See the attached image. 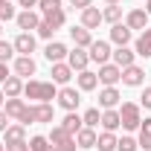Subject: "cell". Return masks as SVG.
<instances>
[{"label":"cell","instance_id":"836d02e7","mask_svg":"<svg viewBox=\"0 0 151 151\" xmlns=\"http://www.w3.org/2000/svg\"><path fill=\"white\" fill-rule=\"evenodd\" d=\"M99 119H102L99 108H90V111H84V116H81V122H84L87 128H96V125H99Z\"/></svg>","mask_w":151,"mask_h":151},{"label":"cell","instance_id":"484cf974","mask_svg":"<svg viewBox=\"0 0 151 151\" xmlns=\"http://www.w3.org/2000/svg\"><path fill=\"white\" fill-rule=\"evenodd\" d=\"M99 23H102V12H99L96 6H87V9L81 12V26H84V29H96Z\"/></svg>","mask_w":151,"mask_h":151},{"label":"cell","instance_id":"8992f818","mask_svg":"<svg viewBox=\"0 0 151 151\" xmlns=\"http://www.w3.org/2000/svg\"><path fill=\"white\" fill-rule=\"evenodd\" d=\"M99 81L105 84V87H113L116 81H122V67H116V64H99Z\"/></svg>","mask_w":151,"mask_h":151},{"label":"cell","instance_id":"4fadbf2b","mask_svg":"<svg viewBox=\"0 0 151 151\" xmlns=\"http://www.w3.org/2000/svg\"><path fill=\"white\" fill-rule=\"evenodd\" d=\"M15 20H18V26L23 29V32H29V29H38V26H41V18H38V12H32V9H23L20 15H15Z\"/></svg>","mask_w":151,"mask_h":151},{"label":"cell","instance_id":"ac0fdd59","mask_svg":"<svg viewBox=\"0 0 151 151\" xmlns=\"http://www.w3.org/2000/svg\"><path fill=\"white\" fill-rule=\"evenodd\" d=\"M15 76H35V58L32 55H18L15 58Z\"/></svg>","mask_w":151,"mask_h":151},{"label":"cell","instance_id":"277c9868","mask_svg":"<svg viewBox=\"0 0 151 151\" xmlns=\"http://www.w3.org/2000/svg\"><path fill=\"white\" fill-rule=\"evenodd\" d=\"M119 122H122L125 131H137L139 122H142L139 105H137V102H122V108H119Z\"/></svg>","mask_w":151,"mask_h":151},{"label":"cell","instance_id":"ee69618b","mask_svg":"<svg viewBox=\"0 0 151 151\" xmlns=\"http://www.w3.org/2000/svg\"><path fill=\"white\" fill-rule=\"evenodd\" d=\"M23 9H32V6H38V0H18Z\"/></svg>","mask_w":151,"mask_h":151},{"label":"cell","instance_id":"c3c4849f","mask_svg":"<svg viewBox=\"0 0 151 151\" xmlns=\"http://www.w3.org/2000/svg\"><path fill=\"white\" fill-rule=\"evenodd\" d=\"M0 151H6V145H3V142H0Z\"/></svg>","mask_w":151,"mask_h":151},{"label":"cell","instance_id":"6da1fadb","mask_svg":"<svg viewBox=\"0 0 151 151\" xmlns=\"http://www.w3.org/2000/svg\"><path fill=\"white\" fill-rule=\"evenodd\" d=\"M23 96L35 99V102H52L58 96V90H55V81H38V78H32V81L23 84Z\"/></svg>","mask_w":151,"mask_h":151},{"label":"cell","instance_id":"d6986e66","mask_svg":"<svg viewBox=\"0 0 151 151\" xmlns=\"http://www.w3.org/2000/svg\"><path fill=\"white\" fill-rule=\"evenodd\" d=\"M3 111H6V116H9V119H20V116H23V111H26V102H23V99H6V102H3Z\"/></svg>","mask_w":151,"mask_h":151},{"label":"cell","instance_id":"9c48e42d","mask_svg":"<svg viewBox=\"0 0 151 151\" xmlns=\"http://www.w3.org/2000/svg\"><path fill=\"white\" fill-rule=\"evenodd\" d=\"M87 50H90V61H96V64H108V58L113 55L108 41H93Z\"/></svg>","mask_w":151,"mask_h":151},{"label":"cell","instance_id":"ffe728a7","mask_svg":"<svg viewBox=\"0 0 151 151\" xmlns=\"http://www.w3.org/2000/svg\"><path fill=\"white\" fill-rule=\"evenodd\" d=\"M26 139V125H9L6 131H3V145H9V142H23Z\"/></svg>","mask_w":151,"mask_h":151},{"label":"cell","instance_id":"8fae6325","mask_svg":"<svg viewBox=\"0 0 151 151\" xmlns=\"http://www.w3.org/2000/svg\"><path fill=\"white\" fill-rule=\"evenodd\" d=\"M67 52H70V50H67L61 41H50V44H47V50H44V58H47L50 64H55V61H64Z\"/></svg>","mask_w":151,"mask_h":151},{"label":"cell","instance_id":"603a6c76","mask_svg":"<svg viewBox=\"0 0 151 151\" xmlns=\"http://www.w3.org/2000/svg\"><path fill=\"white\" fill-rule=\"evenodd\" d=\"M70 38H73L76 47H84V50L93 44V35H90V29H84V26H73V29H70Z\"/></svg>","mask_w":151,"mask_h":151},{"label":"cell","instance_id":"7a4b0ae2","mask_svg":"<svg viewBox=\"0 0 151 151\" xmlns=\"http://www.w3.org/2000/svg\"><path fill=\"white\" fill-rule=\"evenodd\" d=\"M52 105L50 102H38V105H26V111L18 122L20 125H32V122H52Z\"/></svg>","mask_w":151,"mask_h":151},{"label":"cell","instance_id":"f546056e","mask_svg":"<svg viewBox=\"0 0 151 151\" xmlns=\"http://www.w3.org/2000/svg\"><path fill=\"white\" fill-rule=\"evenodd\" d=\"M76 81H78V90H96V84H99V76L90 73V70H81V73L76 76Z\"/></svg>","mask_w":151,"mask_h":151},{"label":"cell","instance_id":"7c38bea8","mask_svg":"<svg viewBox=\"0 0 151 151\" xmlns=\"http://www.w3.org/2000/svg\"><path fill=\"white\" fill-rule=\"evenodd\" d=\"M142 78H145V70H142V67H137V64H131V67H125V70H122V84H128V87H139V84H142Z\"/></svg>","mask_w":151,"mask_h":151},{"label":"cell","instance_id":"9a60e30c","mask_svg":"<svg viewBox=\"0 0 151 151\" xmlns=\"http://www.w3.org/2000/svg\"><path fill=\"white\" fill-rule=\"evenodd\" d=\"M50 76H52V81H55V84H67V81L73 78V67H70L67 61H55Z\"/></svg>","mask_w":151,"mask_h":151},{"label":"cell","instance_id":"d590c367","mask_svg":"<svg viewBox=\"0 0 151 151\" xmlns=\"http://www.w3.org/2000/svg\"><path fill=\"white\" fill-rule=\"evenodd\" d=\"M12 55H15V44H9V41H3V38H0V61L6 64Z\"/></svg>","mask_w":151,"mask_h":151},{"label":"cell","instance_id":"b9f144b4","mask_svg":"<svg viewBox=\"0 0 151 151\" xmlns=\"http://www.w3.org/2000/svg\"><path fill=\"white\" fill-rule=\"evenodd\" d=\"M9 128V116H6V111L0 108V131H6Z\"/></svg>","mask_w":151,"mask_h":151},{"label":"cell","instance_id":"4dcf8cb0","mask_svg":"<svg viewBox=\"0 0 151 151\" xmlns=\"http://www.w3.org/2000/svg\"><path fill=\"white\" fill-rule=\"evenodd\" d=\"M116 137H113V131H102L99 137H96V148L99 151H116Z\"/></svg>","mask_w":151,"mask_h":151},{"label":"cell","instance_id":"e575fe53","mask_svg":"<svg viewBox=\"0 0 151 151\" xmlns=\"http://www.w3.org/2000/svg\"><path fill=\"white\" fill-rule=\"evenodd\" d=\"M139 148V142L134 139V137H122L119 142H116V151H137Z\"/></svg>","mask_w":151,"mask_h":151},{"label":"cell","instance_id":"60d3db41","mask_svg":"<svg viewBox=\"0 0 151 151\" xmlns=\"http://www.w3.org/2000/svg\"><path fill=\"white\" fill-rule=\"evenodd\" d=\"M70 3H73L76 9H81V12H84L87 6H93V0H70Z\"/></svg>","mask_w":151,"mask_h":151},{"label":"cell","instance_id":"681fc988","mask_svg":"<svg viewBox=\"0 0 151 151\" xmlns=\"http://www.w3.org/2000/svg\"><path fill=\"white\" fill-rule=\"evenodd\" d=\"M0 32H3V29H0Z\"/></svg>","mask_w":151,"mask_h":151},{"label":"cell","instance_id":"e0dca14e","mask_svg":"<svg viewBox=\"0 0 151 151\" xmlns=\"http://www.w3.org/2000/svg\"><path fill=\"white\" fill-rule=\"evenodd\" d=\"M23 93V78L20 76H9L6 81H3V96L6 99H18Z\"/></svg>","mask_w":151,"mask_h":151},{"label":"cell","instance_id":"ab89813d","mask_svg":"<svg viewBox=\"0 0 151 151\" xmlns=\"http://www.w3.org/2000/svg\"><path fill=\"white\" fill-rule=\"evenodd\" d=\"M139 99H142L139 105H142L145 111H151V87H145V90H142V96H139Z\"/></svg>","mask_w":151,"mask_h":151},{"label":"cell","instance_id":"f6af8a7d","mask_svg":"<svg viewBox=\"0 0 151 151\" xmlns=\"http://www.w3.org/2000/svg\"><path fill=\"white\" fill-rule=\"evenodd\" d=\"M105 3H108V6H119L122 0H105Z\"/></svg>","mask_w":151,"mask_h":151},{"label":"cell","instance_id":"cb8c5ba5","mask_svg":"<svg viewBox=\"0 0 151 151\" xmlns=\"http://www.w3.org/2000/svg\"><path fill=\"white\" fill-rule=\"evenodd\" d=\"M119 99H122V96H119V90H116V87H105V90L99 93V105H102L105 111H111V108H116V105H119Z\"/></svg>","mask_w":151,"mask_h":151},{"label":"cell","instance_id":"74e56055","mask_svg":"<svg viewBox=\"0 0 151 151\" xmlns=\"http://www.w3.org/2000/svg\"><path fill=\"white\" fill-rule=\"evenodd\" d=\"M38 9L47 15V12H52V9H61V0H38Z\"/></svg>","mask_w":151,"mask_h":151},{"label":"cell","instance_id":"44dd1931","mask_svg":"<svg viewBox=\"0 0 151 151\" xmlns=\"http://www.w3.org/2000/svg\"><path fill=\"white\" fill-rule=\"evenodd\" d=\"M96 137H99V134H96L93 128L84 125L81 131L76 134V145H78V148H96Z\"/></svg>","mask_w":151,"mask_h":151},{"label":"cell","instance_id":"7402d4cb","mask_svg":"<svg viewBox=\"0 0 151 151\" xmlns=\"http://www.w3.org/2000/svg\"><path fill=\"white\" fill-rule=\"evenodd\" d=\"M134 58H137L134 50H128V47H116V52H113V64L125 70V67H131V64H134Z\"/></svg>","mask_w":151,"mask_h":151},{"label":"cell","instance_id":"8d00e7d4","mask_svg":"<svg viewBox=\"0 0 151 151\" xmlns=\"http://www.w3.org/2000/svg\"><path fill=\"white\" fill-rule=\"evenodd\" d=\"M15 18V6L9 0H0V20H12Z\"/></svg>","mask_w":151,"mask_h":151},{"label":"cell","instance_id":"f1b7e54d","mask_svg":"<svg viewBox=\"0 0 151 151\" xmlns=\"http://www.w3.org/2000/svg\"><path fill=\"white\" fill-rule=\"evenodd\" d=\"M137 131H139V139H137V142H139V148H142V151H151V119H148V116L139 122V128H137Z\"/></svg>","mask_w":151,"mask_h":151},{"label":"cell","instance_id":"52a82bcc","mask_svg":"<svg viewBox=\"0 0 151 151\" xmlns=\"http://www.w3.org/2000/svg\"><path fill=\"white\" fill-rule=\"evenodd\" d=\"M67 64L73 67V73H76V70L81 73V70H87V64H90V52H87L84 47H76V50L67 52Z\"/></svg>","mask_w":151,"mask_h":151},{"label":"cell","instance_id":"d6a6232c","mask_svg":"<svg viewBox=\"0 0 151 151\" xmlns=\"http://www.w3.org/2000/svg\"><path fill=\"white\" fill-rule=\"evenodd\" d=\"M119 18H122V6H108L105 12H102V20H108V23H119Z\"/></svg>","mask_w":151,"mask_h":151},{"label":"cell","instance_id":"7bdbcfd3","mask_svg":"<svg viewBox=\"0 0 151 151\" xmlns=\"http://www.w3.org/2000/svg\"><path fill=\"white\" fill-rule=\"evenodd\" d=\"M6 78H9V67H6V64H3V61H0V84H3V81H6Z\"/></svg>","mask_w":151,"mask_h":151},{"label":"cell","instance_id":"bcb514c9","mask_svg":"<svg viewBox=\"0 0 151 151\" xmlns=\"http://www.w3.org/2000/svg\"><path fill=\"white\" fill-rule=\"evenodd\" d=\"M145 12H148V15H151V0H145Z\"/></svg>","mask_w":151,"mask_h":151},{"label":"cell","instance_id":"d4e9b609","mask_svg":"<svg viewBox=\"0 0 151 151\" xmlns=\"http://www.w3.org/2000/svg\"><path fill=\"white\" fill-rule=\"evenodd\" d=\"M99 125H102L105 131H116V128H122V122H119V111H116V108H111V111H102Z\"/></svg>","mask_w":151,"mask_h":151},{"label":"cell","instance_id":"ba28073f","mask_svg":"<svg viewBox=\"0 0 151 151\" xmlns=\"http://www.w3.org/2000/svg\"><path fill=\"white\" fill-rule=\"evenodd\" d=\"M55 99H58V105H61L64 111H76V108H78V102H81V96H78L76 87H61Z\"/></svg>","mask_w":151,"mask_h":151},{"label":"cell","instance_id":"30bf717a","mask_svg":"<svg viewBox=\"0 0 151 151\" xmlns=\"http://www.w3.org/2000/svg\"><path fill=\"white\" fill-rule=\"evenodd\" d=\"M12 44H15V52H20V55H32L35 52V35L32 32H20Z\"/></svg>","mask_w":151,"mask_h":151},{"label":"cell","instance_id":"5bb4252c","mask_svg":"<svg viewBox=\"0 0 151 151\" xmlns=\"http://www.w3.org/2000/svg\"><path fill=\"white\" fill-rule=\"evenodd\" d=\"M125 26H128L131 32H134V29H145V26H148V12H145V9H131Z\"/></svg>","mask_w":151,"mask_h":151},{"label":"cell","instance_id":"1f68e13d","mask_svg":"<svg viewBox=\"0 0 151 151\" xmlns=\"http://www.w3.org/2000/svg\"><path fill=\"white\" fill-rule=\"evenodd\" d=\"M29 151H55V148H52V142H50L47 137H41V134H38V137L29 139Z\"/></svg>","mask_w":151,"mask_h":151},{"label":"cell","instance_id":"3957f363","mask_svg":"<svg viewBox=\"0 0 151 151\" xmlns=\"http://www.w3.org/2000/svg\"><path fill=\"white\" fill-rule=\"evenodd\" d=\"M64 20H67V15H64V9H52V12H47L44 18H41V26H38V35L41 38H52L64 26Z\"/></svg>","mask_w":151,"mask_h":151},{"label":"cell","instance_id":"2e32d148","mask_svg":"<svg viewBox=\"0 0 151 151\" xmlns=\"http://www.w3.org/2000/svg\"><path fill=\"white\" fill-rule=\"evenodd\" d=\"M131 35H134V32L125 26V23H113V26H111V41L116 44V47H128Z\"/></svg>","mask_w":151,"mask_h":151},{"label":"cell","instance_id":"4316f807","mask_svg":"<svg viewBox=\"0 0 151 151\" xmlns=\"http://www.w3.org/2000/svg\"><path fill=\"white\" fill-rule=\"evenodd\" d=\"M61 128H64V131L67 134H78L81 131V128H84V122H81V116H78V113L76 111H67V116H64V122H61Z\"/></svg>","mask_w":151,"mask_h":151},{"label":"cell","instance_id":"f35d334b","mask_svg":"<svg viewBox=\"0 0 151 151\" xmlns=\"http://www.w3.org/2000/svg\"><path fill=\"white\" fill-rule=\"evenodd\" d=\"M6 151H29V142H26V139H23V142H9Z\"/></svg>","mask_w":151,"mask_h":151},{"label":"cell","instance_id":"5b68a950","mask_svg":"<svg viewBox=\"0 0 151 151\" xmlns=\"http://www.w3.org/2000/svg\"><path fill=\"white\" fill-rule=\"evenodd\" d=\"M47 139L52 142V148H55V151H76V148H78V145H76V137H73V134H67L61 125H55V128L50 131Z\"/></svg>","mask_w":151,"mask_h":151},{"label":"cell","instance_id":"7dc6e473","mask_svg":"<svg viewBox=\"0 0 151 151\" xmlns=\"http://www.w3.org/2000/svg\"><path fill=\"white\" fill-rule=\"evenodd\" d=\"M3 102H6V96H3V90H0V108H3Z\"/></svg>","mask_w":151,"mask_h":151},{"label":"cell","instance_id":"83f0119b","mask_svg":"<svg viewBox=\"0 0 151 151\" xmlns=\"http://www.w3.org/2000/svg\"><path fill=\"white\" fill-rule=\"evenodd\" d=\"M134 52H137V55H142V58H151V29H142V35L137 38Z\"/></svg>","mask_w":151,"mask_h":151}]
</instances>
